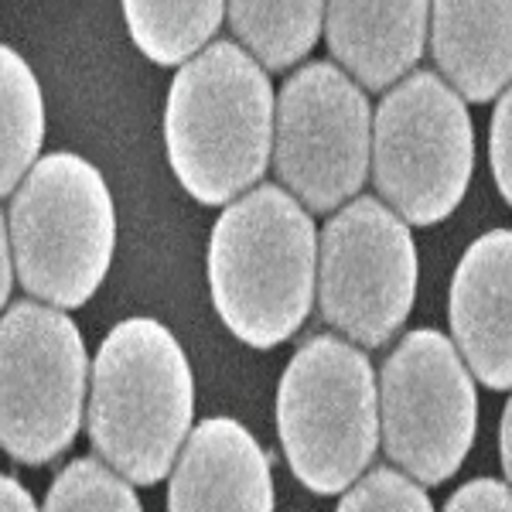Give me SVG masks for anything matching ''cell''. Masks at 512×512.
<instances>
[{"label":"cell","mask_w":512,"mask_h":512,"mask_svg":"<svg viewBox=\"0 0 512 512\" xmlns=\"http://www.w3.org/2000/svg\"><path fill=\"white\" fill-rule=\"evenodd\" d=\"M277 103L267 69L233 41H216L178 69L164 140L178 185L202 205L250 192L274 158Z\"/></svg>","instance_id":"6da1fadb"},{"label":"cell","mask_w":512,"mask_h":512,"mask_svg":"<svg viewBox=\"0 0 512 512\" xmlns=\"http://www.w3.org/2000/svg\"><path fill=\"white\" fill-rule=\"evenodd\" d=\"M205 263L229 332L253 349H274L304 325L318 297L315 219L280 185H260L219 216Z\"/></svg>","instance_id":"7a4b0ae2"},{"label":"cell","mask_w":512,"mask_h":512,"mask_svg":"<svg viewBox=\"0 0 512 512\" xmlns=\"http://www.w3.org/2000/svg\"><path fill=\"white\" fill-rule=\"evenodd\" d=\"M89 441L134 485L171 475L195 414V379L178 338L127 318L103 338L89 376Z\"/></svg>","instance_id":"3957f363"},{"label":"cell","mask_w":512,"mask_h":512,"mask_svg":"<svg viewBox=\"0 0 512 512\" xmlns=\"http://www.w3.org/2000/svg\"><path fill=\"white\" fill-rule=\"evenodd\" d=\"M0 236L24 291L55 308H82L110 274L117 246L110 185L79 154H48L14 188Z\"/></svg>","instance_id":"277c9868"},{"label":"cell","mask_w":512,"mask_h":512,"mask_svg":"<svg viewBox=\"0 0 512 512\" xmlns=\"http://www.w3.org/2000/svg\"><path fill=\"white\" fill-rule=\"evenodd\" d=\"M277 434L304 489L315 495L349 489L383 441L369 355L335 335L304 342L280 376Z\"/></svg>","instance_id":"5b68a950"},{"label":"cell","mask_w":512,"mask_h":512,"mask_svg":"<svg viewBox=\"0 0 512 512\" xmlns=\"http://www.w3.org/2000/svg\"><path fill=\"white\" fill-rule=\"evenodd\" d=\"M475 137L465 96L434 72L403 76L373 117V181L393 212L434 226L461 205Z\"/></svg>","instance_id":"8992f818"},{"label":"cell","mask_w":512,"mask_h":512,"mask_svg":"<svg viewBox=\"0 0 512 512\" xmlns=\"http://www.w3.org/2000/svg\"><path fill=\"white\" fill-rule=\"evenodd\" d=\"M89 359L76 321L55 304L18 301L0 325V444L21 465H48L76 441Z\"/></svg>","instance_id":"52a82bcc"},{"label":"cell","mask_w":512,"mask_h":512,"mask_svg":"<svg viewBox=\"0 0 512 512\" xmlns=\"http://www.w3.org/2000/svg\"><path fill=\"white\" fill-rule=\"evenodd\" d=\"M379 427L393 465L441 485L472 451L478 427L475 379L451 338L417 328L379 373Z\"/></svg>","instance_id":"ba28073f"},{"label":"cell","mask_w":512,"mask_h":512,"mask_svg":"<svg viewBox=\"0 0 512 512\" xmlns=\"http://www.w3.org/2000/svg\"><path fill=\"white\" fill-rule=\"evenodd\" d=\"M417 297V246L386 202L366 195L328 219L318 246L321 318L355 345L379 349L400 332Z\"/></svg>","instance_id":"9c48e42d"},{"label":"cell","mask_w":512,"mask_h":512,"mask_svg":"<svg viewBox=\"0 0 512 512\" xmlns=\"http://www.w3.org/2000/svg\"><path fill=\"white\" fill-rule=\"evenodd\" d=\"M274 168L311 212H332L373 168V110L349 72L311 62L277 96Z\"/></svg>","instance_id":"30bf717a"},{"label":"cell","mask_w":512,"mask_h":512,"mask_svg":"<svg viewBox=\"0 0 512 512\" xmlns=\"http://www.w3.org/2000/svg\"><path fill=\"white\" fill-rule=\"evenodd\" d=\"M454 345L489 390H512V229L478 236L451 277Z\"/></svg>","instance_id":"8fae6325"},{"label":"cell","mask_w":512,"mask_h":512,"mask_svg":"<svg viewBox=\"0 0 512 512\" xmlns=\"http://www.w3.org/2000/svg\"><path fill=\"white\" fill-rule=\"evenodd\" d=\"M168 506L192 509H274L270 458L233 417H209L188 434L171 468Z\"/></svg>","instance_id":"7c38bea8"},{"label":"cell","mask_w":512,"mask_h":512,"mask_svg":"<svg viewBox=\"0 0 512 512\" xmlns=\"http://www.w3.org/2000/svg\"><path fill=\"white\" fill-rule=\"evenodd\" d=\"M427 18L431 0H328L325 38L355 82L386 89L420 62Z\"/></svg>","instance_id":"4fadbf2b"},{"label":"cell","mask_w":512,"mask_h":512,"mask_svg":"<svg viewBox=\"0 0 512 512\" xmlns=\"http://www.w3.org/2000/svg\"><path fill=\"white\" fill-rule=\"evenodd\" d=\"M431 52L461 96L489 103L512 82V0H431Z\"/></svg>","instance_id":"5bb4252c"},{"label":"cell","mask_w":512,"mask_h":512,"mask_svg":"<svg viewBox=\"0 0 512 512\" xmlns=\"http://www.w3.org/2000/svg\"><path fill=\"white\" fill-rule=\"evenodd\" d=\"M328 0H226L239 45L267 72L301 62L321 35Z\"/></svg>","instance_id":"9a60e30c"},{"label":"cell","mask_w":512,"mask_h":512,"mask_svg":"<svg viewBox=\"0 0 512 512\" xmlns=\"http://www.w3.org/2000/svg\"><path fill=\"white\" fill-rule=\"evenodd\" d=\"M134 45L158 65H185L219 31L226 0H120Z\"/></svg>","instance_id":"2e32d148"},{"label":"cell","mask_w":512,"mask_h":512,"mask_svg":"<svg viewBox=\"0 0 512 512\" xmlns=\"http://www.w3.org/2000/svg\"><path fill=\"white\" fill-rule=\"evenodd\" d=\"M0 188L11 198L14 188L38 164L45 144V99L31 65L4 45L0 52Z\"/></svg>","instance_id":"e0dca14e"},{"label":"cell","mask_w":512,"mask_h":512,"mask_svg":"<svg viewBox=\"0 0 512 512\" xmlns=\"http://www.w3.org/2000/svg\"><path fill=\"white\" fill-rule=\"evenodd\" d=\"M45 509L52 512H76V509H110V512H137L140 499L134 482L117 472L110 461L79 458L65 465L52 489L45 495Z\"/></svg>","instance_id":"ac0fdd59"},{"label":"cell","mask_w":512,"mask_h":512,"mask_svg":"<svg viewBox=\"0 0 512 512\" xmlns=\"http://www.w3.org/2000/svg\"><path fill=\"white\" fill-rule=\"evenodd\" d=\"M345 512H427L434 509L424 482L403 468H373L362 472L338 499Z\"/></svg>","instance_id":"d6986e66"},{"label":"cell","mask_w":512,"mask_h":512,"mask_svg":"<svg viewBox=\"0 0 512 512\" xmlns=\"http://www.w3.org/2000/svg\"><path fill=\"white\" fill-rule=\"evenodd\" d=\"M489 154H492L495 185H499L502 198L512 205V82L502 89V99L495 106Z\"/></svg>","instance_id":"ffe728a7"},{"label":"cell","mask_w":512,"mask_h":512,"mask_svg":"<svg viewBox=\"0 0 512 512\" xmlns=\"http://www.w3.org/2000/svg\"><path fill=\"white\" fill-rule=\"evenodd\" d=\"M451 512H512V485L499 478H472L448 499Z\"/></svg>","instance_id":"44dd1931"},{"label":"cell","mask_w":512,"mask_h":512,"mask_svg":"<svg viewBox=\"0 0 512 512\" xmlns=\"http://www.w3.org/2000/svg\"><path fill=\"white\" fill-rule=\"evenodd\" d=\"M0 509L4 512H35L38 502L31 499L28 485H21L14 475H4V482H0Z\"/></svg>","instance_id":"7402d4cb"},{"label":"cell","mask_w":512,"mask_h":512,"mask_svg":"<svg viewBox=\"0 0 512 512\" xmlns=\"http://www.w3.org/2000/svg\"><path fill=\"white\" fill-rule=\"evenodd\" d=\"M18 280V263H14V253H11V243L0 236V301H11V287Z\"/></svg>","instance_id":"603a6c76"},{"label":"cell","mask_w":512,"mask_h":512,"mask_svg":"<svg viewBox=\"0 0 512 512\" xmlns=\"http://www.w3.org/2000/svg\"><path fill=\"white\" fill-rule=\"evenodd\" d=\"M499 454H502V472H506L512 485V396L502 410V424H499Z\"/></svg>","instance_id":"cb8c5ba5"}]
</instances>
